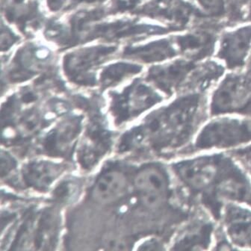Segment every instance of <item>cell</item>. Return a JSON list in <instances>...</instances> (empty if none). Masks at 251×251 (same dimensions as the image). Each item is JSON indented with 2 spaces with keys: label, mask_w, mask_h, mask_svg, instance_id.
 Returning <instances> with one entry per match:
<instances>
[{
  "label": "cell",
  "mask_w": 251,
  "mask_h": 251,
  "mask_svg": "<svg viewBox=\"0 0 251 251\" xmlns=\"http://www.w3.org/2000/svg\"><path fill=\"white\" fill-rule=\"evenodd\" d=\"M178 192L188 207L218 222L227 202L251 208V177L229 151L202 152L171 165Z\"/></svg>",
  "instance_id": "cell-1"
},
{
  "label": "cell",
  "mask_w": 251,
  "mask_h": 251,
  "mask_svg": "<svg viewBox=\"0 0 251 251\" xmlns=\"http://www.w3.org/2000/svg\"><path fill=\"white\" fill-rule=\"evenodd\" d=\"M210 92L178 94L158 110L147 124V133L155 151L178 156L186 155L204 124L209 119Z\"/></svg>",
  "instance_id": "cell-2"
},
{
  "label": "cell",
  "mask_w": 251,
  "mask_h": 251,
  "mask_svg": "<svg viewBox=\"0 0 251 251\" xmlns=\"http://www.w3.org/2000/svg\"><path fill=\"white\" fill-rule=\"evenodd\" d=\"M251 144V119L238 115L212 117L198 132L186 156L230 151Z\"/></svg>",
  "instance_id": "cell-3"
},
{
  "label": "cell",
  "mask_w": 251,
  "mask_h": 251,
  "mask_svg": "<svg viewBox=\"0 0 251 251\" xmlns=\"http://www.w3.org/2000/svg\"><path fill=\"white\" fill-rule=\"evenodd\" d=\"M251 98V77L242 71L225 74L209 94L210 118L220 115H238Z\"/></svg>",
  "instance_id": "cell-4"
},
{
  "label": "cell",
  "mask_w": 251,
  "mask_h": 251,
  "mask_svg": "<svg viewBox=\"0 0 251 251\" xmlns=\"http://www.w3.org/2000/svg\"><path fill=\"white\" fill-rule=\"evenodd\" d=\"M218 222L207 212L198 209L174 235L171 250L206 251L212 249Z\"/></svg>",
  "instance_id": "cell-5"
},
{
  "label": "cell",
  "mask_w": 251,
  "mask_h": 251,
  "mask_svg": "<svg viewBox=\"0 0 251 251\" xmlns=\"http://www.w3.org/2000/svg\"><path fill=\"white\" fill-rule=\"evenodd\" d=\"M198 62L182 57L149 70L148 79L168 97L189 92L191 78Z\"/></svg>",
  "instance_id": "cell-6"
},
{
  "label": "cell",
  "mask_w": 251,
  "mask_h": 251,
  "mask_svg": "<svg viewBox=\"0 0 251 251\" xmlns=\"http://www.w3.org/2000/svg\"><path fill=\"white\" fill-rule=\"evenodd\" d=\"M251 54V24L224 31L220 36L216 58L229 71H239L246 66Z\"/></svg>",
  "instance_id": "cell-7"
},
{
  "label": "cell",
  "mask_w": 251,
  "mask_h": 251,
  "mask_svg": "<svg viewBox=\"0 0 251 251\" xmlns=\"http://www.w3.org/2000/svg\"><path fill=\"white\" fill-rule=\"evenodd\" d=\"M218 225L235 250H251V208L227 202Z\"/></svg>",
  "instance_id": "cell-8"
},
{
  "label": "cell",
  "mask_w": 251,
  "mask_h": 251,
  "mask_svg": "<svg viewBox=\"0 0 251 251\" xmlns=\"http://www.w3.org/2000/svg\"><path fill=\"white\" fill-rule=\"evenodd\" d=\"M115 47L85 48L65 55L64 68L67 75L77 83H91L93 76L89 72L106 61L115 52Z\"/></svg>",
  "instance_id": "cell-9"
},
{
  "label": "cell",
  "mask_w": 251,
  "mask_h": 251,
  "mask_svg": "<svg viewBox=\"0 0 251 251\" xmlns=\"http://www.w3.org/2000/svg\"><path fill=\"white\" fill-rule=\"evenodd\" d=\"M173 39L179 55L195 62L208 59L215 52L218 40L212 30L202 28L188 30Z\"/></svg>",
  "instance_id": "cell-10"
},
{
  "label": "cell",
  "mask_w": 251,
  "mask_h": 251,
  "mask_svg": "<svg viewBox=\"0 0 251 251\" xmlns=\"http://www.w3.org/2000/svg\"><path fill=\"white\" fill-rule=\"evenodd\" d=\"M172 31L174 30L171 28H164L158 25H142L132 21H118L112 24H99L91 28V30H88L83 42L99 38L110 41L136 35H162Z\"/></svg>",
  "instance_id": "cell-11"
},
{
  "label": "cell",
  "mask_w": 251,
  "mask_h": 251,
  "mask_svg": "<svg viewBox=\"0 0 251 251\" xmlns=\"http://www.w3.org/2000/svg\"><path fill=\"white\" fill-rule=\"evenodd\" d=\"M138 12L151 18L172 22L175 25L174 27L177 30L179 29V25L182 26L186 24L192 14L198 11L193 5H189L183 0H152L138 10Z\"/></svg>",
  "instance_id": "cell-12"
},
{
  "label": "cell",
  "mask_w": 251,
  "mask_h": 251,
  "mask_svg": "<svg viewBox=\"0 0 251 251\" xmlns=\"http://www.w3.org/2000/svg\"><path fill=\"white\" fill-rule=\"evenodd\" d=\"M179 55L173 38H163L141 47H126L124 56L146 64L171 60Z\"/></svg>",
  "instance_id": "cell-13"
},
{
  "label": "cell",
  "mask_w": 251,
  "mask_h": 251,
  "mask_svg": "<svg viewBox=\"0 0 251 251\" xmlns=\"http://www.w3.org/2000/svg\"><path fill=\"white\" fill-rule=\"evenodd\" d=\"M126 180L118 171H109L101 175L93 188V198L102 203L113 202L125 193Z\"/></svg>",
  "instance_id": "cell-14"
},
{
  "label": "cell",
  "mask_w": 251,
  "mask_h": 251,
  "mask_svg": "<svg viewBox=\"0 0 251 251\" xmlns=\"http://www.w3.org/2000/svg\"><path fill=\"white\" fill-rule=\"evenodd\" d=\"M61 167L48 162H36L25 167L24 178L31 186L37 188H47L58 177Z\"/></svg>",
  "instance_id": "cell-15"
},
{
  "label": "cell",
  "mask_w": 251,
  "mask_h": 251,
  "mask_svg": "<svg viewBox=\"0 0 251 251\" xmlns=\"http://www.w3.org/2000/svg\"><path fill=\"white\" fill-rule=\"evenodd\" d=\"M141 71V67L139 65L128 63H117L104 70L101 74V80L104 85H113L125 77L138 74Z\"/></svg>",
  "instance_id": "cell-16"
},
{
  "label": "cell",
  "mask_w": 251,
  "mask_h": 251,
  "mask_svg": "<svg viewBox=\"0 0 251 251\" xmlns=\"http://www.w3.org/2000/svg\"><path fill=\"white\" fill-rule=\"evenodd\" d=\"M200 16L207 18H221L227 12V0H194Z\"/></svg>",
  "instance_id": "cell-17"
},
{
  "label": "cell",
  "mask_w": 251,
  "mask_h": 251,
  "mask_svg": "<svg viewBox=\"0 0 251 251\" xmlns=\"http://www.w3.org/2000/svg\"><path fill=\"white\" fill-rule=\"evenodd\" d=\"M229 152L234 159L246 170L251 177V144Z\"/></svg>",
  "instance_id": "cell-18"
},
{
  "label": "cell",
  "mask_w": 251,
  "mask_h": 251,
  "mask_svg": "<svg viewBox=\"0 0 251 251\" xmlns=\"http://www.w3.org/2000/svg\"><path fill=\"white\" fill-rule=\"evenodd\" d=\"M141 0H113L112 11H124L134 8Z\"/></svg>",
  "instance_id": "cell-19"
},
{
  "label": "cell",
  "mask_w": 251,
  "mask_h": 251,
  "mask_svg": "<svg viewBox=\"0 0 251 251\" xmlns=\"http://www.w3.org/2000/svg\"><path fill=\"white\" fill-rule=\"evenodd\" d=\"M18 38L13 35L12 32L9 30L3 29L2 31V50H6L15 42Z\"/></svg>",
  "instance_id": "cell-20"
},
{
  "label": "cell",
  "mask_w": 251,
  "mask_h": 251,
  "mask_svg": "<svg viewBox=\"0 0 251 251\" xmlns=\"http://www.w3.org/2000/svg\"><path fill=\"white\" fill-rule=\"evenodd\" d=\"M14 166V162H13L11 157H10L8 154L5 153L4 155L3 152L2 153V175H6L9 171L12 170L13 167Z\"/></svg>",
  "instance_id": "cell-21"
},
{
  "label": "cell",
  "mask_w": 251,
  "mask_h": 251,
  "mask_svg": "<svg viewBox=\"0 0 251 251\" xmlns=\"http://www.w3.org/2000/svg\"><path fill=\"white\" fill-rule=\"evenodd\" d=\"M67 0H47V5L52 11H57L62 8Z\"/></svg>",
  "instance_id": "cell-22"
},
{
  "label": "cell",
  "mask_w": 251,
  "mask_h": 251,
  "mask_svg": "<svg viewBox=\"0 0 251 251\" xmlns=\"http://www.w3.org/2000/svg\"><path fill=\"white\" fill-rule=\"evenodd\" d=\"M103 0H73L69 6H68V9H71V8H74L75 5H80L82 3H97V2H101Z\"/></svg>",
  "instance_id": "cell-23"
},
{
  "label": "cell",
  "mask_w": 251,
  "mask_h": 251,
  "mask_svg": "<svg viewBox=\"0 0 251 251\" xmlns=\"http://www.w3.org/2000/svg\"><path fill=\"white\" fill-rule=\"evenodd\" d=\"M239 116L245 117V118L251 119V98H250L249 100L248 101L246 105L244 107Z\"/></svg>",
  "instance_id": "cell-24"
},
{
  "label": "cell",
  "mask_w": 251,
  "mask_h": 251,
  "mask_svg": "<svg viewBox=\"0 0 251 251\" xmlns=\"http://www.w3.org/2000/svg\"><path fill=\"white\" fill-rule=\"evenodd\" d=\"M245 5H247L248 7V10H247L246 18L247 20L251 23V0H246L245 1Z\"/></svg>",
  "instance_id": "cell-25"
}]
</instances>
